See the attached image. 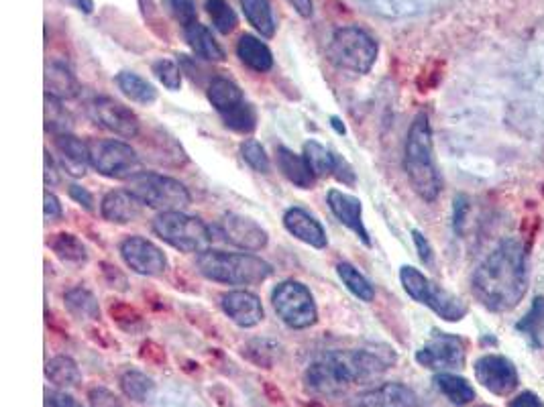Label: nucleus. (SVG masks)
<instances>
[{
	"label": "nucleus",
	"instance_id": "obj_54",
	"mask_svg": "<svg viewBox=\"0 0 544 407\" xmlns=\"http://www.w3.org/2000/svg\"><path fill=\"white\" fill-rule=\"evenodd\" d=\"M45 184L47 186H56L60 184V176H58V167L53 157L49 155V151H45Z\"/></svg>",
	"mask_w": 544,
	"mask_h": 407
},
{
	"label": "nucleus",
	"instance_id": "obj_21",
	"mask_svg": "<svg viewBox=\"0 0 544 407\" xmlns=\"http://www.w3.org/2000/svg\"><path fill=\"white\" fill-rule=\"evenodd\" d=\"M56 151L60 155L62 169H66L72 178H82L90 165V147L82 139L68 135H56Z\"/></svg>",
	"mask_w": 544,
	"mask_h": 407
},
{
	"label": "nucleus",
	"instance_id": "obj_53",
	"mask_svg": "<svg viewBox=\"0 0 544 407\" xmlns=\"http://www.w3.org/2000/svg\"><path fill=\"white\" fill-rule=\"evenodd\" d=\"M70 196H72L78 204H82L88 212L94 210V198H92V194H90L86 188L72 184V186H70Z\"/></svg>",
	"mask_w": 544,
	"mask_h": 407
},
{
	"label": "nucleus",
	"instance_id": "obj_48",
	"mask_svg": "<svg viewBox=\"0 0 544 407\" xmlns=\"http://www.w3.org/2000/svg\"><path fill=\"white\" fill-rule=\"evenodd\" d=\"M333 176H335L339 182H343L345 186H355V182H357L353 167H351L341 155H337V153H335V171H333Z\"/></svg>",
	"mask_w": 544,
	"mask_h": 407
},
{
	"label": "nucleus",
	"instance_id": "obj_43",
	"mask_svg": "<svg viewBox=\"0 0 544 407\" xmlns=\"http://www.w3.org/2000/svg\"><path fill=\"white\" fill-rule=\"evenodd\" d=\"M241 155H243V159L247 161V165L253 167V169L259 171V173H267L269 167H271L265 149H263L261 143H257L255 139H247V141L241 145Z\"/></svg>",
	"mask_w": 544,
	"mask_h": 407
},
{
	"label": "nucleus",
	"instance_id": "obj_33",
	"mask_svg": "<svg viewBox=\"0 0 544 407\" xmlns=\"http://www.w3.org/2000/svg\"><path fill=\"white\" fill-rule=\"evenodd\" d=\"M121 391L135 403H147L155 393V383L141 371H125L119 379Z\"/></svg>",
	"mask_w": 544,
	"mask_h": 407
},
{
	"label": "nucleus",
	"instance_id": "obj_39",
	"mask_svg": "<svg viewBox=\"0 0 544 407\" xmlns=\"http://www.w3.org/2000/svg\"><path fill=\"white\" fill-rule=\"evenodd\" d=\"M304 157L310 165V169L314 171L316 178H326L333 176L335 171V153H331L326 147H322L316 141H308L304 145Z\"/></svg>",
	"mask_w": 544,
	"mask_h": 407
},
{
	"label": "nucleus",
	"instance_id": "obj_44",
	"mask_svg": "<svg viewBox=\"0 0 544 407\" xmlns=\"http://www.w3.org/2000/svg\"><path fill=\"white\" fill-rule=\"evenodd\" d=\"M166 5L170 9V13L174 15V19L178 23H182V27H188L198 21L194 0H166Z\"/></svg>",
	"mask_w": 544,
	"mask_h": 407
},
{
	"label": "nucleus",
	"instance_id": "obj_55",
	"mask_svg": "<svg viewBox=\"0 0 544 407\" xmlns=\"http://www.w3.org/2000/svg\"><path fill=\"white\" fill-rule=\"evenodd\" d=\"M469 210V202L465 196H459L455 198V230L461 232L463 228V222H465V214Z\"/></svg>",
	"mask_w": 544,
	"mask_h": 407
},
{
	"label": "nucleus",
	"instance_id": "obj_57",
	"mask_svg": "<svg viewBox=\"0 0 544 407\" xmlns=\"http://www.w3.org/2000/svg\"><path fill=\"white\" fill-rule=\"evenodd\" d=\"M265 393H267V397L271 399V401H284V395H282V391L274 385V383H269V381H265Z\"/></svg>",
	"mask_w": 544,
	"mask_h": 407
},
{
	"label": "nucleus",
	"instance_id": "obj_35",
	"mask_svg": "<svg viewBox=\"0 0 544 407\" xmlns=\"http://www.w3.org/2000/svg\"><path fill=\"white\" fill-rule=\"evenodd\" d=\"M45 127L56 135H68L74 127L72 114L66 110L62 100L53 96H45Z\"/></svg>",
	"mask_w": 544,
	"mask_h": 407
},
{
	"label": "nucleus",
	"instance_id": "obj_25",
	"mask_svg": "<svg viewBox=\"0 0 544 407\" xmlns=\"http://www.w3.org/2000/svg\"><path fill=\"white\" fill-rule=\"evenodd\" d=\"M184 35H186V41L192 47V51L198 57H202V60H206V62H225L223 47L216 43L212 33L202 23L196 21V23L184 27Z\"/></svg>",
	"mask_w": 544,
	"mask_h": 407
},
{
	"label": "nucleus",
	"instance_id": "obj_11",
	"mask_svg": "<svg viewBox=\"0 0 544 407\" xmlns=\"http://www.w3.org/2000/svg\"><path fill=\"white\" fill-rule=\"evenodd\" d=\"M90 119L100 125L102 129L111 131L123 139H133L139 135L141 123L137 119V114L125 106L123 102L111 98V96H100L94 98L88 106Z\"/></svg>",
	"mask_w": 544,
	"mask_h": 407
},
{
	"label": "nucleus",
	"instance_id": "obj_28",
	"mask_svg": "<svg viewBox=\"0 0 544 407\" xmlns=\"http://www.w3.org/2000/svg\"><path fill=\"white\" fill-rule=\"evenodd\" d=\"M45 377L53 385L64 387V389L78 387L80 381H82V373H80L76 361L70 359V357H53L51 361H47Z\"/></svg>",
	"mask_w": 544,
	"mask_h": 407
},
{
	"label": "nucleus",
	"instance_id": "obj_24",
	"mask_svg": "<svg viewBox=\"0 0 544 407\" xmlns=\"http://www.w3.org/2000/svg\"><path fill=\"white\" fill-rule=\"evenodd\" d=\"M237 55L241 57V62L247 68H251L259 74L269 72L271 68H274V55H271L269 47L261 39H257L255 35H243L239 39Z\"/></svg>",
	"mask_w": 544,
	"mask_h": 407
},
{
	"label": "nucleus",
	"instance_id": "obj_61",
	"mask_svg": "<svg viewBox=\"0 0 544 407\" xmlns=\"http://www.w3.org/2000/svg\"><path fill=\"white\" fill-rule=\"evenodd\" d=\"M479 407H489V405H479Z\"/></svg>",
	"mask_w": 544,
	"mask_h": 407
},
{
	"label": "nucleus",
	"instance_id": "obj_26",
	"mask_svg": "<svg viewBox=\"0 0 544 407\" xmlns=\"http://www.w3.org/2000/svg\"><path fill=\"white\" fill-rule=\"evenodd\" d=\"M208 100L221 114L233 110L241 102H245L241 88L229 78H214L208 86Z\"/></svg>",
	"mask_w": 544,
	"mask_h": 407
},
{
	"label": "nucleus",
	"instance_id": "obj_40",
	"mask_svg": "<svg viewBox=\"0 0 544 407\" xmlns=\"http://www.w3.org/2000/svg\"><path fill=\"white\" fill-rule=\"evenodd\" d=\"M223 121L229 129H233L235 133H243V135H249L255 131L257 127V112L255 108L245 100L241 102L239 106H235L233 110L221 114Z\"/></svg>",
	"mask_w": 544,
	"mask_h": 407
},
{
	"label": "nucleus",
	"instance_id": "obj_38",
	"mask_svg": "<svg viewBox=\"0 0 544 407\" xmlns=\"http://www.w3.org/2000/svg\"><path fill=\"white\" fill-rule=\"evenodd\" d=\"M204 9H206L208 17L212 19L214 29L219 33L229 35V33H233L237 29L239 17L233 11V7L227 3V0H206Z\"/></svg>",
	"mask_w": 544,
	"mask_h": 407
},
{
	"label": "nucleus",
	"instance_id": "obj_5",
	"mask_svg": "<svg viewBox=\"0 0 544 407\" xmlns=\"http://www.w3.org/2000/svg\"><path fill=\"white\" fill-rule=\"evenodd\" d=\"M153 232L182 253H206L212 245L210 228L196 216L184 212H161L153 220Z\"/></svg>",
	"mask_w": 544,
	"mask_h": 407
},
{
	"label": "nucleus",
	"instance_id": "obj_45",
	"mask_svg": "<svg viewBox=\"0 0 544 407\" xmlns=\"http://www.w3.org/2000/svg\"><path fill=\"white\" fill-rule=\"evenodd\" d=\"M88 401L92 407H125L123 401L106 387H94L88 391Z\"/></svg>",
	"mask_w": 544,
	"mask_h": 407
},
{
	"label": "nucleus",
	"instance_id": "obj_42",
	"mask_svg": "<svg viewBox=\"0 0 544 407\" xmlns=\"http://www.w3.org/2000/svg\"><path fill=\"white\" fill-rule=\"evenodd\" d=\"M153 74L157 76V80L163 86H166L168 90H174V92L180 90V86H182V70L178 68L176 62L163 60V57H161V60L153 62Z\"/></svg>",
	"mask_w": 544,
	"mask_h": 407
},
{
	"label": "nucleus",
	"instance_id": "obj_29",
	"mask_svg": "<svg viewBox=\"0 0 544 407\" xmlns=\"http://www.w3.org/2000/svg\"><path fill=\"white\" fill-rule=\"evenodd\" d=\"M434 385L453 403V405H467L475 399V389L471 383L463 377H457L453 373H439L434 377Z\"/></svg>",
	"mask_w": 544,
	"mask_h": 407
},
{
	"label": "nucleus",
	"instance_id": "obj_46",
	"mask_svg": "<svg viewBox=\"0 0 544 407\" xmlns=\"http://www.w3.org/2000/svg\"><path fill=\"white\" fill-rule=\"evenodd\" d=\"M102 275H104L106 283L111 287L119 289V292H129V281H127L125 273L119 267H115L111 263H102Z\"/></svg>",
	"mask_w": 544,
	"mask_h": 407
},
{
	"label": "nucleus",
	"instance_id": "obj_4",
	"mask_svg": "<svg viewBox=\"0 0 544 407\" xmlns=\"http://www.w3.org/2000/svg\"><path fill=\"white\" fill-rule=\"evenodd\" d=\"M198 271L216 283L257 285L271 275V265L255 255L210 249L198 255Z\"/></svg>",
	"mask_w": 544,
	"mask_h": 407
},
{
	"label": "nucleus",
	"instance_id": "obj_36",
	"mask_svg": "<svg viewBox=\"0 0 544 407\" xmlns=\"http://www.w3.org/2000/svg\"><path fill=\"white\" fill-rule=\"evenodd\" d=\"M49 247L62 261H68V263H84L88 259L86 247L76 235H70V232L53 235V239L49 241Z\"/></svg>",
	"mask_w": 544,
	"mask_h": 407
},
{
	"label": "nucleus",
	"instance_id": "obj_47",
	"mask_svg": "<svg viewBox=\"0 0 544 407\" xmlns=\"http://www.w3.org/2000/svg\"><path fill=\"white\" fill-rule=\"evenodd\" d=\"M141 359L147 361V363H151V365H157V367H163V365H166V361H168L166 351H163V348L159 344H155L151 340H147V342L141 344Z\"/></svg>",
	"mask_w": 544,
	"mask_h": 407
},
{
	"label": "nucleus",
	"instance_id": "obj_7",
	"mask_svg": "<svg viewBox=\"0 0 544 407\" xmlns=\"http://www.w3.org/2000/svg\"><path fill=\"white\" fill-rule=\"evenodd\" d=\"M400 281L406 289V294L416 300L418 304L430 308L434 314H439L447 322H459L467 316V306L453 296L441 285L432 283L426 275H422L414 267H402L400 269Z\"/></svg>",
	"mask_w": 544,
	"mask_h": 407
},
{
	"label": "nucleus",
	"instance_id": "obj_16",
	"mask_svg": "<svg viewBox=\"0 0 544 407\" xmlns=\"http://www.w3.org/2000/svg\"><path fill=\"white\" fill-rule=\"evenodd\" d=\"M351 407H418V395L402 383H384L359 393Z\"/></svg>",
	"mask_w": 544,
	"mask_h": 407
},
{
	"label": "nucleus",
	"instance_id": "obj_19",
	"mask_svg": "<svg viewBox=\"0 0 544 407\" xmlns=\"http://www.w3.org/2000/svg\"><path fill=\"white\" fill-rule=\"evenodd\" d=\"M284 226L294 235L298 241L314 247V249H324L326 247V232L322 224L304 208H290L284 214Z\"/></svg>",
	"mask_w": 544,
	"mask_h": 407
},
{
	"label": "nucleus",
	"instance_id": "obj_37",
	"mask_svg": "<svg viewBox=\"0 0 544 407\" xmlns=\"http://www.w3.org/2000/svg\"><path fill=\"white\" fill-rule=\"evenodd\" d=\"M337 273L343 281V285L349 289V292L359 298L361 302H371L375 298V289L373 285L367 281V277H363L351 263H339L337 265Z\"/></svg>",
	"mask_w": 544,
	"mask_h": 407
},
{
	"label": "nucleus",
	"instance_id": "obj_6",
	"mask_svg": "<svg viewBox=\"0 0 544 407\" xmlns=\"http://www.w3.org/2000/svg\"><path fill=\"white\" fill-rule=\"evenodd\" d=\"M329 57L341 70L367 74L377 60V41L361 27H343L331 39Z\"/></svg>",
	"mask_w": 544,
	"mask_h": 407
},
{
	"label": "nucleus",
	"instance_id": "obj_34",
	"mask_svg": "<svg viewBox=\"0 0 544 407\" xmlns=\"http://www.w3.org/2000/svg\"><path fill=\"white\" fill-rule=\"evenodd\" d=\"M518 330L534 348H544V298H536L532 302L530 312L518 322Z\"/></svg>",
	"mask_w": 544,
	"mask_h": 407
},
{
	"label": "nucleus",
	"instance_id": "obj_20",
	"mask_svg": "<svg viewBox=\"0 0 544 407\" xmlns=\"http://www.w3.org/2000/svg\"><path fill=\"white\" fill-rule=\"evenodd\" d=\"M329 206L333 210V214L347 226L351 228L355 235L369 247L371 245V239H369V232L363 224V208H361V202L359 198L355 196H349V194H343L341 190H331L329 192Z\"/></svg>",
	"mask_w": 544,
	"mask_h": 407
},
{
	"label": "nucleus",
	"instance_id": "obj_9",
	"mask_svg": "<svg viewBox=\"0 0 544 407\" xmlns=\"http://www.w3.org/2000/svg\"><path fill=\"white\" fill-rule=\"evenodd\" d=\"M90 165L104 178L131 180L141 173V159L137 151L115 139H90Z\"/></svg>",
	"mask_w": 544,
	"mask_h": 407
},
{
	"label": "nucleus",
	"instance_id": "obj_51",
	"mask_svg": "<svg viewBox=\"0 0 544 407\" xmlns=\"http://www.w3.org/2000/svg\"><path fill=\"white\" fill-rule=\"evenodd\" d=\"M62 214H64V210H62L60 200L47 190V192H45V218H47L49 222H56V220L62 218Z\"/></svg>",
	"mask_w": 544,
	"mask_h": 407
},
{
	"label": "nucleus",
	"instance_id": "obj_1",
	"mask_svg": "<svg viewBox=\"0 0 544 407\" xmlns=\"http://www.w3.org/2000/svg\"><path fill=\"white\" fill-rule=\"evenodd\" d=\"M526 283L524 247L518 241H506L475 269L471 289L489 312H508L522 302Z\"/></svg>",
	"mask_w": 544,
	"mask_h": 407
},
{
	"label": "nucleus",
	"instance_id": "obj_56",
	"mask_svg": "<svg viewBox=\"0 0 544 407\" xmlns=\"http://www.w3.org/2000/svg\"><path fill=\"white\" fill-rule=\"evenodd\" d=\"M288 3L298 11V15L300 17H304V19H308V17H312V13H314V5H312V0H288Z\"/></svg>",
	"mask_w": 544,
	"mask_h": 407
},
{
	"label": "nucleus",
	"instance_id": "obj_22",
	"mask_svg": "<svg viewBox=\"0 0 544 407\" xmlns=\"http://www.w3.org/2000/svg\"><path fill=\"white\" fill-rule=\"evenodd\" d=\"M276 155H278V167L282 169L286 180H290L294 186H298L302 190H312L316 176H314V171L310 169L304 155H298L284 145L278 147Z\"/></svg>",
	"mask_w": 544,
	"mask_h": 407
},
{
	"label": "nucleus",
	"instance_id": "obj_18",
	"mask_svg": "<svg viewBox=\"0 0 544 407\" xmlns=\"http://www.w3.org/2000/svg\"><path fill=\"white\" fill-rule=\"evenodd\" d=\"M145 204L129 190H113L102 198L100 212L104 220L115 224H129L141 218Z\"/></svg>",
	"mask_w": 544,
	"mask_h": 407
},
{
	"label": "nucleus",
	"instance_id": "obj_50",
	"mask_svg": "<svg viewBox=\"0 0 544 407\" xmlns=\"http://www.w3.org/2000/svg\"><path fill=\"white\" fill-rule=\"evenodd\" d=\"M412 239H414V245H416V251H418L422 263L430 265L432 263V247H430L428 239L422 235L420 230H412Z\"/></svg>",
	"mask_w": 544,
	"mask_h": 407
},
{
	"label": "nucleus",
	"instance_id": "obj_14",
	"mask_svg": "<svg viewBox=\"0 0 544 407\" xmlns=\"http://www.w3.org/2000/svg\"><path fill=\"white\" fill-rule=\"evenodd\" d=\"M477 381L494 395H510L518 387V371L514 363L500 355H485L475 363Z\"/></svg>",
	"mask_w": 544,
	"mask_h": 407
},
{
	"label": "nucleus",
	"instance_id": "obj_13",
	"mask_svg": "<svg viewBox=\"0 0 544 407\" xmlns=\"http://www.w3.org/2000/svg\"><path fill=\"white\" fill-rule=\"evenodd\" d=\"M121 257L139 275L157 277L168 269V257L157 245L143 237H129L121 243Z\"/></svg>",
	"mask_w": 544,
	"mask_h": 407
},
{
	"label": "nucleus",
	"instance_id": "obj_10",
	"mask_svg": "<svg viewBox=\"0 0 544 407\" xmlns=\"http://www.w3.org/2000/svg\"><path fill=\"white\" fill-rule=\"evenodd\" d=\"M271 304L278 316L294 330H304L316 324L318 310L310 289L300 281H284L280 283L274 294H271Z\"/></svg>",
	"mask_w": 544,
	"mask_h": 407
},
{
	"label": "nucleus",
	"instance_id": "obj_23",
	"mask_svg": "<svg viewBox=\"0 0 544 407\" xmlns=\"http://www.w3.org/2000/svg\"><path fill=\"white\" fill-rule=\"evenodd\" d=\"M45 92L47 96H53L64 102L80 94V84L76 76L70 72V68L53 62L47 66V72H45Z\"/></svg>",
	"mask_w": 544,
	"mask_h": 407
},
{
	"label": "nucleus",
	"instance_id": "obj_15",
	"mask_svg": "<svg viewBox=\"0 0 544 407\" xmlns=\"http://www.w3.org/2000/svg\"><path fill=\"white\" fill-rule=\"evenodd\" d=\"M221 230L229 243H233L235 247L243 251H261L265 249L269 241L267 230L261 228V224L235 212H229L223 216Z\"/></svg>",
	"mask_w": 544,
	"mask_h": 407
},
{
	"label": "nucleus",
	"instance_id": "obj_17",
	"mask_svg": "<svg viewBox=\"0 0 544 407\" xmlns=\"http://www.w3.org/2000/svg\"><path fill=\"white\" fill-rule=\"evenodd\" d=\"M221 306H223V312L241 328H253L261 324L265 318L261 300L255 294L245 292V289H237V292L225 294L221 298Z\"/></svg>",
	"mask_w": 544,
	"mask_h": 407
},
{
	"label": "nucleus",
	"instance_id": "obj_59",
	"mask_svg": "<svg viewBox=\"0 0 544 407\" xmlns=\"http://www.w3.org/2000/svg\"><path fill=\"white\" fill-rule=\"evenodd\" d=\"M331 123H333L335 131H337L339 135H343V133H345V125L341 123V119H337V116H333V119H331Z\"/></svg>",
	"mask_w": 544,
	"mask_h": 407
},
{
	"label": "nucleus",
	"instance_id": "obj_60",
	"mask_svg": "<svg viewBox=\"0 0 544 407\" xmlns=\"http://www.w3.org/2000/svg\"><path fill=\"white\" fill-rule=\"evenodd\" d=\"M308 407H324V405H320V403H316V401H312V403H308Z\"/></svg>",
	"mask_w": 544,
	"mask_h": 407
},
{
	"label": "nucleus",
	"instance_id": "obj_8",
	"mask_svg": "<svg viewBox=\"0 0 544 407\" xmlns=\"http://www.w3.org/2000/svg\"><path fill=\"white\" fill-rule=\"evenodd\" d=\"M145 206L161 212H182L190 204V194L184 184L159 173L141 171L127 186Z\"/></svg>",
	"mask_w": 544,
	"mask_h": 407
},
{
	"label": "nucleus",
	"instance_id": "obj_30",
	"mask_svg": "<svg viewBox=\"0 0 544 407\" xmlns=\"http://www.w3.org/2000/svg\"><path fill=\"white\" fill-rule=\"evenodd\" d=\"M282 353V346L274 340L255 338L243 346V357L259 369H271Z\"/></svg>",
	"mask_w": 544,
	"mask_h": 407
},
{
	"label": "nucleus",
	"instance_id": "obj_58",
	"mask_svg": "<svg viewBox=\"0 0 544 407\" xmlns=\"http://www.w3.org/2000/svg\"><path fill=\"white\" fill-rule=\"evenodd\" d=\"M70 3H74L80 11H84L86 15H90L92 13V9H94V3H92V0H70Z\"/></svg>",
	"mask_w": 544,
	"mask_h": 407
},
{
	"label": "nucleus",
	"instance_id": "obj_32",
	"mask_svg": "<svg viewBox=\"0 0 544 407\" xmlns=\"http://www.w3.org/2000/svg\"><path fill=\"white\" fill-rule=\"evenodd\" d=\"M117 84H119L121 92L137 104L147 106L157 100V90L145 78L137 76L135 72H121L117 76Z\"/></svg>",
	"mask_w": 544,
	"mask_h": 407
},
{
	"label": "nucleus",
	"instance_id": "obj_12",
	"mask_svg": "<svg viewBox=\"0 0 544 407\" xmlns=\"http://www.w3.org/2000/svg\"><path fill=\"white\" fill-rule=\"evenodd\" d=\"M465 342L453 334H434L416 353L418 365L432 371H453L465 365Z\"/></svg>",
	"mask_w": 544,
	"mask_h": 407
},
{
	"label": "nucleus",
	"instance_id": "obj_41",
	"mask_svg": "<svg viewBox=\"0 0 544 407\" xmlns=\"http://www.w3.org/2000/svg\"><path fill=\"white\" fill-rule=\"evenodd\" d=\"M111 318L119 324V328L127 330V332H137V330H143L145 324H143V316L139 314L137 308L125 304V302H115L111 304Z\"/></svg>",
	"mask_w": 544,
	"mask_h": 407
},
{
	"label": "nucleus",
	"instance_id": "obj_52",
	"mask_svg": "<svg viewBox=\"0 0 544 407\" xmlns=\"http://www.w3.org/2000/svg\"><path fill=\"white\" fill-rule=\"evenodd\" d=\"M508 407H544V403H542V399H540L536 393L524 391V393H520L518 397H514V399L508 403Z\"/></svg>",
	"mask_w": 544,
	"mask_h": 407
},
{
	"label": "nucleus",
	"instance_id": "obj_49",
	"mask_svg": "<svg viewBox=\"0 0 544 407\" xmlns=\"http://www.w3.org/2000/svg\"><path fill=\"white\" fill-rule=\"evenodd\" d=\"M45 407H82L72 395L64 391H45Z\"/></svg>",
	"mask_w": 544,
	"mask_h": 407
},
{
	"label": "nucleus",
	"instance_id": "obj_31",
	"mask_svg": "<svg viewBox=\"0 0 544 407\" xmlns=\"http://www.w3.org/2000/svg\"><path fill=\"white\" fill-rule=\"evenodd\" d=\"M66 308L72 316L80 320H98L100 318V306L96 296L86 287H74L66 294Z\"/></svg>",
	"mask_w": 544,
	"mask_h": 407
},
{
	"label": "nucleus",
	"instance_id": "obj_2",
	"mask_svg": "<svg viewBox=\"0 0 544 407\" xmlns=\"http://www.w3.org/2000/svg\"><path fill=\"white\" fill-rule=\"evenodd\" d=\"M396 363V353L388 346L347 348L333 351L314 361L304 379L308 389L322 395H337L357 383L375 379Z\"/></svg>",
	"mask_w": 544,
	"mask_h": 407
},
{
	"label": "nucleus",
	"instance_id": "obj_3",
	"mask_svg": "<svg viewBox=\"0 0 544 407\" xmlns=\"http://www.w3.org/2000/svg\"><path fill=\"white\" fill-rule=\"evenodd\" d=\"M404 167L414 192L424 202H434L439 198L443 190V180L437 169V161H434L432 129L424 112H420L410 125L404 149Z\"/></svg>",
	"mask_w": 544,
	"mask_h": 407
},
{
	"label": "nucleus",
	"instance_id": "obj_27",
	"mask_svg": "<svg viewBox=\"0 0 544 407\" xmlns=\"http://www.w3.org/2000/svg\"><path fill=\"white\" fill-rule=\"evenodd\" d=\"M239 3H241V9H243L247 21L263 37H274L276 19H274V11H271L269 0H239Z\"/></svg>",
	"mask_w": 544,
	"mask_h": 407
}]
</instances>
